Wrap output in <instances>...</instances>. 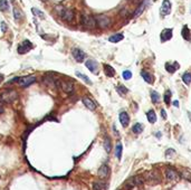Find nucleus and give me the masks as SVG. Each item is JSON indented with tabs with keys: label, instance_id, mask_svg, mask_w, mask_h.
I'll list each match as a JSON object with an SVG mask.
<instances>
[{
	"label": "nucleus",
	"instance_id": "obj_12",
	"mask_svg": "<svg viewBox=\"0 0 191 190\" xmlns=\"http://www.w3.org/2000/svg\"><path fill=\"white\" fill-rule=\"evenodd\" d=\"M73 57L75 58L76 62L82 63L85 58V53L81 51L79 48H75V49H73Z\"/></svg>",
	"mask_w": 191,
	"mask_h": 190
},
{
	"label": "nucleus",
	"instance_id": "obj_6",
	"mask_svg": "<svg viewBox=\"0 0 191 190\" xmlns=\"http://www.w3.org/2000/svg\"><path fill=\"white\" fill-rule=\"evenodd\" d=\"M35 82H36V76H33V75L19 77V78H18V84L20 85V86H22V87L29 86V85L34 84Z\"/></svg>",
	"mask_w": 191,
	"mask_h": 190
},
{
	"label": "nucleus",
	"instance_id": "obj_3",
	"mask_svg": "<svg viewBox=\"0 0 191 190\" xmlns=\"http://www.w3.org/2000/svg\"><path fill=\"white\" fill-rule=\"evenodd\" d=\"M96 25L99 26V28H107L111 25V19L105 15H99L95 17Z\"/></svg>",
	"mask_w": 191,
	"mask_h": 190
},
{
	"label": "nucleus",
	"instance_id": "obj_38",
	"mask_svg": "<svg viewBox=\"0 0 191 190\" xmlns=\"http://www.w3.org/2000/svg\"><path fill=\"white\" fill-rule=\"evenodd\" d=\"M1 30H2V33H6L7 31V25H6V22H1Z\"/></svg>",
	"mask_w": 191,
	"mask_h": 190
},
{
	"label": "nucleus",
	"instance_id": "obj_30",
	"mask_svg": "<svg viewBox=\"0 0 191 190\" xmlns=\"http://www.w3.org/2000/svg\"><path fill=\"white\" fill-rule=\"evenodd\" d=\"M9 9V4L7 0H0V11L6 12Z\"/></svg>",
	"mask_w": 191,
	"mask_h": 190
},
{
	"label": "nucleus",
	"instance_id": "obj_19",
	"mask_svg": "<svg viewBox=\"0 0 191 190\" xmlns=\"http://www.w3.org/2000/svg\"><path fill=\"white\" fill-rule=\"evenodd\" d=\"M172 37V29H164L162 30L161 33V40L162 41H167V40H170Z\"/></svg>",
	"mask_w": 191,
	"mask_h": 190
},
{
	"label": "nucleus",
	"instance_id": "obj_37",
	"mask_svg": "<svg viewBox=\"0 0 191 190\" xmlns=\"http://www.w3.org/2000/svg\"><path fill=\"white\" fill-rule=\"evenodd\" d=\"M170 99H171V92H170V91H165V93H164V102L167 103V104H169Z\"/></svg>",
	"mask_w": 191,
	"mask_h": 190
},
{
	"label": "nucleus",
	"instance_id": "obj_42",
	"mask_svg": "<svg viewBox=\"0 0 191 190\" xmlns=\"http://www.w3.org/2000/svg\"><path fill=\"white\" fill-rule=\"evenodd\" d=\"M1 113H4V107L0 105V114H1Z\"/></svg>",
	"mask_w": 191,
	"mask_h": 190
},
{
	"label": "nucleus",
	"instance_id": "obj_11",
	"mask_svg": "<svg viewBox=\"0 0 191 190\" xmlns=\"http://www.w3.org/2000/svg\"><path fill=\"white\" fill-rule=\"evenodd\" d=\"M85 66L87 67L88 70H91L93 74H97V70H99V65H97V63L94 61V59H88L86 61L85 63Z\"/></svg>",
	"mask_w": 191,
	"mask_h": 190
},
{
	"label": "nucleus",
	"instance_id": "obj_33",
	"mask_svg": "<svg viewBox=\"0 0 191 190\" xmlns=\"http://www.w3.org/2000/svg\"><path fill=\"white\" fill-rule=\"evenodd\" d=\"M151 100H152L153 103H158L159 101H160V95H159V93H157L155 91L151 92Z\"/></svg>",
	"mask_w": 191,
	"mask_h": 190
},
{
	"label": "nucleus",
	"instance_id": "obj_17",
	"mask_svg": "<svg viewBox=\"0 0 191 190\" xmlns=\"http://www.w3.org/2000/svg\"><path fill=\"white\" fill-rule=\"evenodd\" d=\"M83 103H84V105L86 106L87 109H89L91 111H94L96 109V103L94 102L92 99L87 97V96L83 97Z\"/></svg>",
	"mask_w": 191,
	"mask_h": 190
},
{
	"label": "nucleus",
	"instance_id": "obj_20",
	"mask_svg": "<svg viewBox=\"0 0 191 190\" xmlns=\"http://www.w3.org/2000/svg\"><path fill=\"white\" fill-rule=\"evenodd\" d=\"M141 75H142L143 80H145L147 83H149V84H153V76H152V75H151L149 72L142 70V72H141Z\"/></svg>",
	"mask_w": 191,
	"mask_h": 190
},
{
	"label": "nucleus",
	"instance_id": "obj_14",
	"mask_svg": "<svg viewBox=\"0 0 191 190\" xmlns=\"http://www.w3.org/2000/svg\"><path fill=\"white\" fill-rule=\"evenodd\" d=\"M165 177H167V179L170 180V181H173V180H176L179 178V175H178V172L174 170V169H171V168H168L165 170Z\"/></svg>",
	"mask_w": 191,
	"mask_h": 190
},
{
	"label": "nucleus",
	"instance_id": "obj_36",
	"mask_svg": "<svg viewBox=\"0 0 191 190\" xmlns=\"http://www.w3.org/2000/svg\"><path fill=\"white\" fill-rule=\"evenodd\" d=\"M123 78H124V80H131V78H132L131 70H124V72H123Z\"/></svg>",
	"mask_w": 191,
	"mask_h": 190
},
{
	"label": "nucleus",
	"instance_id": "obj_10",
	"mask_svg": "<svg viewBox=\"0 0 191 190\" xmlns=\"http://www.w3.org/2000/svg\"><path fill=\"white\" fill-rule=\"evenodd\" d=\"M65 21H73L74 20V17H75V14H74V10H70V9H65V10L63 11V14L60 15Z\"/></svg>",
	"mask_w": 191,
	"mask_h": 190
},
{
	"label": "nucleus",
	"instance_id": "obj_15",
	"mask_svg": "<svg viewBox=\"0 0 191 190\" xmlns=\"http://www.w3.org/2000/svg\"><path fill=\"white\" fill-rule=\"evenodd\" d=\"M171 12V4H170L169 0H163L161 6V14L162 15H169Z\"/></svg>",
	"mask_w": 191,
	"mask_h": 190
},
{
	"label": "nucleus",
	"instance_id": "obj_8",
	"mask_svg": "<svg viewBox=\"0 0 191 190\" xmlns=\"http://www.w3.org/2000/svg\"><path fill=\"white\" fill-rule=\"evenodd\" d=\"M43 80H44V84H46L47 86H50V87H54V88H58L59 80H56L55 77L52 76V75H46Z\"/></svg>",
	"mask_w": 191,
	"mask_h": 190
},
{
	"label": "nucleus",
	"instance_id": "obj_31",
	"mask_svg": "<svg viewBox=\"0 0 191 190\" xmlns=\"http://www.w3.org/2000/svg\"><path fill=\"white\" fill-rule=\"evenodd\" d=\"M76 76L79 77V78H82V80H84V82L86 83V84H89V85L92 84V82H91V80H89V78H88V77L86 76V75H84V74H82L81 72H78V70L76 72Z\"/></svg>",
	"mask_w": 191,
	"mask_h": 190
},
{
	"label": "nucleus",
	"instance_id": "obj_45",
	"mask_svg": "<svg viewBox=\"0 0 191 190\" xmlns=\"http://www.w3.org/2000/svg\"><path fill=\"white\" fill-rule=\"evenodd\" d=\"M130 1H135V0H130Z\"/></svg>",
	"mask_w": 191,
	"mask_h": 190
},
{
	"label": "nucleus",
	"instance_id": "obj_41",
	"mask_svg": "<svg viewBox=\"0 0 191 190\" xmlns=\"http://www.w3.org/2000/svg\"><path fill=\"white\" fill-rule=\"evenodd\" d=\"M2 80H4V75H2V74H0V83H1Z\"/></svg>",
	"mask_w": 191,
	"mask_h": 190
},
{
	"label": "nucleus",
	"instance_id": "obj_7",
	"mask_svg": "<svg viewBox=\"0 0 191 190\" xmlns=\"http://www.w3.org/2000/svg\"><path fill=\"white\" fill-rule=\"evenodd\" d=\"M31 48H33V44L30 43L29 40H24L21 44H19L18 48H17V51H18L19 54H25L27 51H29Z\"/></svg>",
	"mask_w": 191,
	"mask_h": 190
},
{
	"label": "nucleus",
	"instance_id": "obj_44",
	"mask_svg": "<svg viewBox=\"0 0 191 190\" xmlns=\"http://www.w3.org/2000/svg\"><path fill=\"white\" fill-rule=\"evenodd\" d=\"M41 1H43V2H46V0H41Z\"/></svg>",
	"mask_w": 191,
	"mask_h": 190
},
{
	"label": "nucleus",
	"instance_id": "obj_16",
	"mask_svg": "<svg viewBox=\"0 0 191 190\" xmlns=\"http://www.w3.org/2000/svg\"><path fill=\"white\" fill-rule=\"evenodd\" d=\"M118 119H120V122H121V124L123 125L124 128H126V126L129 125L130 117H129V114L126 113L125 111H123V112H121V113H120V115H118Z\"/></svg>",
	"mask_w": 191,
	"mask_h": 190
},
{
	"label": "nucleus",
	"instance_id": "obj_23",
	"mask_svg": "<svg viewBox=\"0 0 191 190\" xmlns=\"http://www.w3.org/2000/svg\"><path fill=\"white\" fill-rule=\"evenodd\" d=\"M104 70H105V74H106L107 76L113 77L114 75H115V70H114V68L111 65H107V64H105V65H104Z\"/></svg>",
	"mask_w": 191,
	"mask_h": 190
},
{
	"label": "nucleus",
	"instance_id": "obj_4",
	"mask_svg": "<svg viewBox=\"0 0 191 190\" xmlns=\"http://www.w3.org/2000/svg\"><path fill=\"white\" fill-rule=\"evenodd\" d=\"M58 88L65 93H73L74 92V83L73 82H68V80H58Z\"/></svg>",
	"mask_w": 191,
	"mask_h": 190
},
{
	"label": "nucleus",
	"instance_id": "obj_35",
	"mask_svg": "<svg viewBox=\"0 0 191 190\" xmlns=\"http://www.w3.org/2000/svg\"><path fill=\"white\" fill-rule=\"evenodd\" d=\"M118 91L121 95H125L126 93H128L129 90L125 87V86H123V85H120V86H118Z\"/></svg>",
	"mask_w": 191,
	"mask_h": 190
},
{
	"label": "nucleus",
	"instance_id": "obj_18",
	"mask_svg": "<svg viewBox=\"0 0 191 190\" xmlns=\"http://www.w3.org/2000/svg\"><path fill=\"white\" fill-rule=\"evenodd\" d=\"M108 186L103 181H96L93 183V190H107Z\"/></svg>",
	"mask_w": 191,
	"mask_h": 190
},
{
	"label": "nucleus",
	"instance_id": "obj_2",
	"mask_svg": "<svg viewBox=\"0 0 191 190\" xmlns=\"http://www.w3.org/2000/svg\"><path fill=\"white\" fill-rule=\"evenodd\" d=\"M82 24L84 27L88 28V29H94L96 26V20L95 18L91 15H82Z\"/></svg>",
	"mask_w": 191,
	"mask_h": 190
},
{
	"label": "nucleus",
	"instance_id": "obj_13",
	"mask_svg": "<svg viewBox=\"0 0 191 190\" xmlns=\"http://www.w3.org/2000/svg\"><path fill=\"white\" fill-rule=\"evenodd\" d=\"M147 5H149V0H143L142 1V4L140 5L139 7L136 8V10L134 11V14H133V18H138L142 12L144 11V9L147 7Z\"/></svg>",
	"mask_w": 191,
	"mask_h": 190
},
{
	"label": "nucleus",
	"instance_id": "obj_22",
	"mask_svg": "<svg viewBox=\"0 0 191 190\" xmlns=\"http://www.w3.org/2000/svg\"><path fill=\"white\" fill-rule=\"evenodd\" d=\"M14 17H15L16 20H22L24 19V12L19 8L15 7L14 8Z\"/></svg>",
	"mask_w": 191,
	"mask_h": 190
},
{
	"label": "nucleus",
	"instance_id": "obj_43",
	"mask_svg": "<svg viewBox=\"0 0 191 190\" xmlns=\"http://www.w3.org/2000/svg\"><path fill=\"white\" fill-rule=\"evenodd\" d=\"M173 104H174L176 106H179V102H178V101H174V102H173Z\"/></svg>",
	"mask_w": 191,
	"mask_h": 190
},
{
	"label": "nucleus",
	"instance_id": "obj_9",
	"mask_svg": "<svg viewBox=\"0 0 191 190\" xmlns=\"http://www.w3.org/2000/svg\"><path fill=\"white\" fill-rule=\"evenodd\" d=\"M97 175H99V177L101 178V179H105V178H107L108 175H110V168H108V165H105V163L101 165L99 169Z\"/></svg>",
	"mask_w": 191,
	"mask_h": 190
},
{
	"label": "nucleus",
	"instance_id": "obj_24",
	"mask_svg": "<svg viewBox=\"0 0 191 190\" xmlns=\"http://www.w3.org/2000/svg\"><path fill=\"white\" fill-rule=\"evenodd\" d=\"M123 38H124L123 34H115L113 36H111L110 38H108V40H110L111 43H118V41H121Z\"/></svg>",
	"mask_w": 191,
	"mask_h": 190
},
{
	"label": "nucleus",
	"instance_id": "obj_26",
	"mask_svg": "<svg viewBox=\"0 0 191 190\" xmlns=\"http://www.w3.org/2000/svg\"><path fill=\"white\" fill-rule=\"evenodd\" d=\"M143 124L142 123H136V124L133 125V128H132V131L135 133V134H140V133H142V131H143Z\"/></svg>",
	"mask_w": 191,
	"mask_h": 190
},
{
	"label": "nucleus",
	"instance_id": "obj_34",
	"mask_svg": "<svg viewBox=\"0 0 191 190\" xmlns=\"http://www.w3.org/2000/svg\"><path fill=\"white\" fill-rule=\"evenodd\" d=\"M182 80H183V82L187 85L190 84V82H191V73H184L183 76H182Z\"/></svg>",
	"mask_w": 191,
	"mask_h": 190
},
{
	"label": "nucleus",
	"instance_id": "obj_28",
	"mask_svg": "<svg viewBox=\"0 0 191 190\" xmlns=\"http://www.w3.org/2000/svg\"><path fill=\"white\" fill-rule=\"evenodd\" d=\"M122 151H123V146H122V143L118 142L116 144V148H115V156H116V158H118V160H121Z\"/></svg>",
	"mask_w": 191,
	"mask_h": 190
},
{
	"label": "nucleus",
	"instance_id": "obj_29",
	"mask_svg": "<svg viewBox=\"0 0 191 190\" xmlns=\"http://www.w3.org/2000/svg\"><path fill=\"white\" fill-rule=\"evenodd\" d=\"M181 34H182V37H183L186 40H190V30H189V28H188L187 25L183 26Z\"/></svg>",
	"mask_w": 191,
	"mask_h": 190
},
{
	"label": "nucleus",
	"instance_id": "obj_27",
	"mask_svg": "<svg viewBox=\"0 0 191 190\" xmlns=\"http://www.w3.org/2000/svg\"><path fill=\"white\" fill-rule=\"evenodd\" d=\"M103 146H104V149H105V151H106L107 153L111 152V149H112V143H111V140H110L108 136H106V138L104 139Z\"/></svg>",
	"mask_w": 191,
	"mask_h": 190
},
{
	"label": "nucleus",
	"instance_id": "obj_5",
	"mask_svg": "<svg viewBox=\"0 0 191 190\" xmlns=\"http://www.w3.org/2000/svg\"><path fill=\"white\" fill-rule=\"evenodd\" d=\"M144 181H147V182H149L150 185H153V186L161 182L160 177H159V173H158V172H155V171L149 172V173L147 175V177H145Z\"/></svg>",
	"mask_w": 191,
	"mask_h": 190
},
{
	"label": "nucleus",
	"instance_id": "obj_40",
	"mask_svg": "<svg viewBox=\"0 0 191 190\" xmlns=\"http://www.w3.org/2000/svg\"><path fill=\"white\" fill-rule=\"evenodd\" d=\"M161 115H162V117H163V119H167V112H165L164 110L161 111Z\"/></svg>",
	"mask_w": 191,
	"mask_h": 190
},
{
	"label": "nucleus",
	"instance_id": "obj_21",
	"mask_svg": "<svg viewBox=\"0 0 191 190\" xmlns=\"http://www.w3.org/2000/svg\"><path fill=\"white\" fill-rule=\"evenodd\" d=\"M147 121H149L150 123H155V122H157V114H155V112L153 110H150L147 112Z\"/></svg>",
	"mask_w": 191,
	"mask_h": 190
},
{
	"label": "nucleus",
	"instance_id": "obj_32",
	"mask_svg": "<svg viewBox=\"0 0 191 190\" xmlns=\"http://www.w3.org/2000/svg\"><path fill=\"white\" fill-rule=\"evenodd\" d=\"M31 11H33V14L35 16L39 17L40 19H45V14H44V12H41L39 9H37V8H33V9H31Z\"/></svg>",
	"mask_w": 191,
	"mask_h": 190
},
{
	"label": "nucleus",
	"instance_id": "obj_25",
	"mask_svg": "<svg viewBox=\"0 0 191 190\" xmlns=\"http://www.w3.org/2000/svg\"><path fill=\"white\" fill-rule=\"evenodd\" d=\"M179 68V65H178V63L176 64V66H174V64L173 65H171V64H169V63H165V70H168V73H174V70H176Z\"/></svg>",
	"mask_w": 191,
	"mask_h": 190
},
{
	"label": "nucleus",
	"instance_id": "obj_39",
	"mask_svg": "<svg viewBox=\"0 0 191 190\" xmlns=\"http://www.w3.org/2000/svg\"><path fill=\"white\" fill-rule=\"evenodd\" d=\"M176 152H174V150H172V149H169V150L165 152V156L167 157H170V156H172V154H174Z\"/></svg>",
	"mask_w": 191,
	"mask_h": 190
},
{
	"label": "nucleus",
	"instance_id": "obj_1",
	"mask_svg": "<svg viewBox=\"0 0 191 190\" xmlns=\"http://www.w3.org/2000/svg\"><path fill=\"white\" fill-rule=\"evenodd\" d=\"M18 97V93L14 90H6L0 94V102L5 103V104H9L16 101Z\"/></svg>",
	"mask_w": 191,
	"mask_h": 190
}]
</instances>
